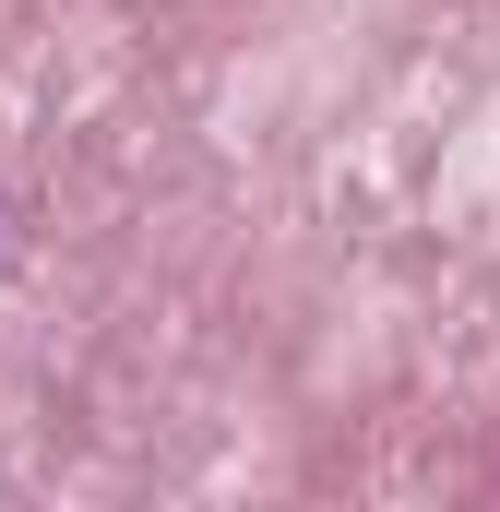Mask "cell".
<instances>
[]
</instances>
